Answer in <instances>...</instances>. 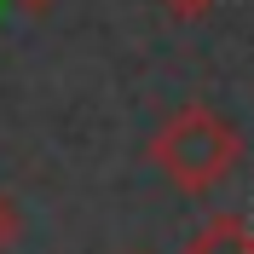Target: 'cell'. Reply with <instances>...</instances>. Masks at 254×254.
I'll use <instances>...</instances> for the list:
<instances>
[{
	"instance_id": "5b68a950",
	"label": "cell",
	"mask_w": 254,
	"mask_h": 254,
	"mask_svg": "<svg viewBox=\"0 0 254 254\" xmlns=\"http://www.w3.org/2000/svg\"><path fill=\"white\" fill-rule=\"evenodd\" d=\"M17 6H23V12H35V17H41V12H52V6H58V0H17Z\"/></svg>"
},
{
	"instance_id": "277c9868",
	"label": "cell",
	"mask_w": 254,
	"mask_h": 254,
	"mask_svg": "<svg viewBox=\"0 0 254 254\" xmlns=\"http://www.w3.org/2000/svg\"><path fill=\"white\" fill-rule=\"evenodd\" d=\"M6 237H12V208L0 202V249H6Z\"/></svg>"
},
{
	"instance_id": "6da1fadb",
	"label": "cell",
	"mask_w": 254,
	"mask_h": 254,
	"mask_svg": "<svg viewBox=\"0 0 254 254\" xmlns=\"http://www.w3.org/2000/svg\"><path fill=\"white\" fill-rule=\"evenodd\" d=\"M243 156V139L237 127L225 122L220 110H208V104H185L174 110L168 122L156 127V139H150V162H156L168 185H179L185 196H202L214 190Z\"/></svg>"
},
{
	"instance_id": "3957f363",
	"label": "cell",
	"mask_w": 254,
	"mask_h": 254,
	"mask_svg": "<svg viewBox=\"0 0 254 254\" xmlns=\"http://www.w3.org/2000/svg\"><path fill=\"white\" fill-rule=\"evenodd\" d=\"M162 6H168L174 17H208L214 6H220V0H162Z\"/></svg>"
},
{
	"instance_id": "7a4b0ae2",
	"label": "cell",
	"mask_w": 254,
	"mask_h": 254,
	"mask_svg": "<svg viewBox=\"0 0 254 254\" xmlns=\"http://www.w3.org/2000/svg\"><path fill=\"white\" fill-rule=\"evenodd\" d=\"M185 254H254V231L243 220H231V214H220L185 243Z\"/></svg>"
}]
</instances>
